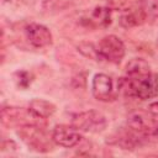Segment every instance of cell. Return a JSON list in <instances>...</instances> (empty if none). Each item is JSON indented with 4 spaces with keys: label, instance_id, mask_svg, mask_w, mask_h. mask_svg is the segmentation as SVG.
Listing matches in <instances>:
<instances>
[{
    "label": "cell",
    "instance_id": "6da1fadb",
    "mask_svg": "<svg viewBox=\"0 0 158 158\" xmlns=\"http://www.w3.org/2000/svg\"><path fill=\"white\" fill-rule=\"evenodd\" d=\"M127 128L143 143L144 141L158 137V121L146 111H135L127 117Z\"/></svg>",
    "mask_w": 158,
    "mask_h": 158
},
{
    "label": "cell",
    "instance_id": "7a4b0ae2",
    "mask_svg": "<svg viewBox=\"0 0 158 158\" xmlns=\"http://www.w3.org/2000/svg\"><path fill=\"white\" fill-rule=\"evenodd\" d=\"M17 135L26 146H28L31 149L36 152H41V153L51 152L53 149V144H56L52 138V135L49 136L44 130V126H40V125L22 126L19 127Z\"/></svg>",
    "mask_w": 158,
    "mask_h": 158
},
{
    "label": "cell",
    "instance_id": "3957f363",
    "mask_svg": "<svg viewBox=\"0 0 158 158\" xmlns=\"http://www.w3.org/2000/svg\"><path fill=\"white\" fill-rule=\"evenodd\" d=\"M121 90L125 91V95L135 96L139 100L156 98L158 95V75L156 73H152L151 75L137 81H131L126 78H122Z\"/></svg>",
    "mask_w": 158,
    "mask_h": 158
},
{
    "label": "cell",
    "instance_id": "277c9868",
    "mask_svg": "<svg viewBox=\"0 0 158 158\" xmlns=\"http://www.w3.org/2000/svg\"><path fill=\"white\" fill-rule=\"evenodd\" d=\"M1 123L5 127H22L27 125H40L46 127V118L35 115L30 109L7 106L1 110Z\"/></svg>",
    "mask_w": 158,
    "mask_h": 158
},
{
    "label": "cell",
    "instance_id": "5b68a950",
    "mask_svg": "<svg viewBox=\"0 0 158 158\" xmlns=\"http://www.w3.org/2000/svg\"><path fill=\"white\" fill-rule=\"evenodd\" d=\"M121 91V79L115 80L112 77L99 73L95 74L91 83L93 96L99 101H114Z\"/></svg>",
    "mask_w": 158,
    "mask_h": 158
},
{
    "label": "cell",
    "instance_id": "8992f818",
    "mask_svg": "<svg viewBox=\"0 0 158 158\" xmlns=\"http://www.w3.org/2000/svg\"><path fill=\"white\" fill-rule=\"evenodd\" d=\"M72 125L81 132L98 133L106 128L107 120L101 112L96 110H89L74 115L72 118Z\"/></svg>",
    "mask_w": 158,
    "mask_h": 158
},
{
    "label": "cell",
    "instance_id": "52a82bcc",
    "mask_svg": "<svg viewBox=\"0 0 158 158\" xmlns=\"http://www.w3.org/2000/svg\"><path fill=\"white\" fill-rule=\"evenodd\" d=\"M99 56L101 59H105L110 63H120L126 53V48L123 42L121 41L120 37L115 35H109L105 36L100 40V42L96 46Z\"/></svg>",
    "mask_w": 158,
    "mask_h": 158
},
{
    "label": "cell",
    "instance_id": "ba28073f",
    "mask_svg": "<svg viewBox=\"0 0 158 158\" xmlns=\"http://www.w3.org/2000/svg\"><path fill=\"white\" fill-rule=\"evenodd\" d=\"M52 138L56 144L65 148H70L77 146L80 139L81 135L80 131L77 130L73 125H57L52 131Z\"/></svg>",
    "mask_w": 158,
    "mask_h": 158
},
{
    "label": "cell",
    "instance_id": "9c48e42d",
    "mask_svg": "<svg viewBox=\"0 0 158 158\" xmlns=\"http://www.w3.org/2000/svg\"><path fill=\"white\" fill-rule=\"evenodd\" d=\"M80 22L89 28H104L111 22V9L98 6L85 12L80 17Z\"/></svg>",
    "mask_w": 158,
    "mask_h": 158
},
{
    "label": "cell",
    "instance_id": "30bf717a",
    "mask_svg": "<svg viewBox=\"0 0 158 158\" xmlns=\"http://www.w3.org/2000/svg\"><path fill=\"white\" fill-rule=\"evenodd\" d=\"M25 33H26V38L28 40V42L36 48H43V47L52 44V41H53L52 33L43 25L30 23L26 26Z\"/></svg>",
    "mask_w": 158,
    "mask_h": 158
},
{
    "label": "cell",
    "instance_id": "8fae6325",
    "mask_svg": "<svg viewBox=\"0 0 158 158\" xmlns=\"http://www.w3.org/2000/svg\"><path fill=\"white\" fill-rule=\"evenodd\" d=\"M153 72L151 70L149 63L143 58H132L127 65H126V79L131 81L141 80L148 75H151Z\"/></svg>",
    "mask_w": 158,
    "mask_h": 158
},
{
    "label": "cell",
    "instance_id": "7c38bea8",
    "mask_svg": "<svg viewBox=\"0 0 158 158\" xmlns=\"http://www.w3.org/2000/svg\"><path fill=\"white\" fill-rule=\"evenodd\" d=\"M146 20H147L146 15L143 14V11L141 10V7L137 4V6H133V7L128 9V10H126L121 15L118 22H120V25L122 27L131 28V27H136V26L142 25Z\"/></svg>",
    "mask_w": 158,
    "mask_h": 158
},
{
    "label": "cell",
    "instance_id": "4fadbf2b",
    "mask_svg": "<svg viewBox=\"0 0 158 158\" xmlns=\"http://www.w3.org/2000/svg\"><path fill=\"white\" fill-rule=\"evenodd\" d=\"M28 109L41 118H48L56 112V105L44 99H33L30 102Z\"/></svg>",
    "mask_w": 158,
    "mask_h": 158
},
{
    "label": "cell",
    "instance_id": "5bb4252c",
    "mask_svg": "<svg viewBox=\"0 0 158 158\" xmlns=\"http://www.w3.org/2000/svg\"><path fill=\"white\" fill-rule=\"evenodd\" d=\"M138 6L147 19L158 17V0H139Z\"/></svg>",
    "mask_w": 158,
    "mask_h": 158
},
{
    "label": "cell",
    "instance_id": "9a60e30c",
    "mask_svg": "<svg viewBox=\"0 0 158 158\" xmlns=\"http://www.w3.org/2000/svg\"><path fill=\"white\" fill-rule=\"evenodd\" d=\"M70 4V0H44L42 4V7L47 12H53V11H60L65 7H68Z\"/></svg>",
    "mask_w": 158,
    "mask_h": 158
},
{
    "label": "cell",
    "instance_id": "2e32d148",
    "mask_svg": "<svg viewBox=\"0 0 158 158\" xmlns=\"http://www.w3.org/2000/svg\"><path fill=\"white\" fill-rule=\"evenodd\" d=\"M139 0H107V7L111 10H117V11H126L136 4H138Z\"/></svg>",
    "mask_w": 158,
    "mask_h": 158
},
{
    "label": "cell",
    "instance_id": "e0dca14e",
    "mask_svg": "<svg viewBox=\"0 0 158 158\" xmlns=\"http://www.w3.org/2000/svg\"><path fill=\"white\" fill-rule=\"evenodd\" d=\"M78 51H80L85 57H89V58H91L94 60H101V58L99 56V52H98V48L93 43L83 42V43H80L78 46Z\"/></svg>",
    "mask_w": 158,
    "mask_h": 158
},
{
    "label": "cell",
    "instance_id": "ac0fdd59",
    "mask_svg": "<svg viewBox=\"0 0 158 158\" xmlns=\"http://www.w3.org/2000/svg\"><path fill=\"white\" fill-rule=\"evenodd\" d=\"M33 80V77L31 73L26 72V70H20V72H16L15 73V81L17 84L19 88H22V89H26Z\"/></svg>",
    "mask_w": 158,
    "mask_h": 158
},
{
    "label": "cell",
    "instance_id": "d6986e66",
    "mask_svg": "<svg viewBox=\"0 0 158 158\" xmlns=\"http://www.w3.org/2000/svg\"><path fill=\"white\" fill-rule=\"evenodd\" d=\"M148 112L153 115L156 118H158V102H153L148 106Z\"/></svg>",
    "mask_w": 158,
    "mask_h": 158
},
{
    "label": "cell",
    "instance_id": "ffe728a7",
    "mask_svg": "<svg viewBox=\"0 0 158 158\" xmlns=\"http://www.w3.org/2000/svg\"><path fill=\"white\" fill-rule=\"evenodd\" d=\"M157 43H158V40H157Z\"/></svg>",
    "mask_w": 158,
    "mask_h": 158
}]
</instances>
